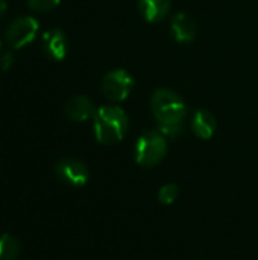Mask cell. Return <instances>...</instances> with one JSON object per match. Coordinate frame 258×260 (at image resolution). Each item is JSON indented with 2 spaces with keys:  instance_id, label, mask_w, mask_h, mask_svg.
Instances as JSON below:
<instances>
[{
  "instance_id": "cell-13",
  "label": "cell",
  "mask_w": 258,
  "mask_h": 260,
  "mask_svg": "<svg viewBox=\"0 0 258 260\" xmlns=\"http://www.w3.org/2000/svg\"><path fill=\"white\" fill-rule=\"evenodd\" d=\"M179 197V187L173 183L164 184L160 190H158V201L164 206H172L176 198Z\"/></svg>"
},
{
  "instance_id": "cell-6",
  "label": "cell",
  "mask_w": 258,
  "mask_h": 260,
  "mask_svg": "<svg viewBox=\"0 0 258 260\" xmlns=\"http://www.w3.org/2000/svg\"><path fill=\"white\" fill-rule=\"evenodd\" d=\"M55 172L58 178L71 186V187H82L88 183L90 171L87 165L78 158H62L56 163Z\"/></svg>"
},
{
  "instance_id": "cell-10",
  "label": "cell",
  "mask_w": 258,
  "mask_h": 260,
  "mask_svg": "<svg viewBox=\"0 0 258 260\" xmlns=\"http://www.w3.org/2000/svg\"><path fill=\"white\" fill-rule=\"evenodd\" d=\"M192 128H193V133L199 139L208 140V139H211L214 136V133L217 129V122H216V117L210 111H207V110H198L193 114Z\"/></svg>"
},
{
  "instance_id": "cell-3",
  "label": "cell",
  "mask_w": 258,
  "mask_h": 260,
  "mask_svg": "<svg viewBox=\"0 0 258 260\" xmlns=\"http://www.w3.org/2000/svg\"><path fill=\"white\" fill-rule=\"evenodd\" d=\"M166 154L167 142L160 131H144L135 143V161L143 168L157 166Z\"/></svg>"
},
{
  "instance_id": "cell-2",
  "label": "cell",
  "mask_w": 258,
  "mask_h": 260,
  "mask_svg": "<svg viewBox=\"0 0 258 260\" xmlns=\"http://www.w3.org/2000/svg\"><path fill=\"white\" fill-rule=\"evenodd\" d=\"M94 136L102 145L119 143L129 128L128 114L119 107H102L93 116Z\"/></svg>"
},
{
  "instance_id": "cell-16",
  "label": "cell",
  "mask_w": 258,
  "mask_h": 260,
  "mask_svg": "<svg viewBox=\"0 0 258 260\" xmlns=\"http://www.w3.org/2000/svg\"><path fill=\"white\" fill-rule=\"evenodd\" d=\"M6 0H0V18L5 15V12H6Z\"/></svg>"
},
{
  "instance_id": "cell-14",
  "label": "cell",
  "mask_w": 258,
  "mask_h": 260,
  "mask_svg": "<svg viewBox=\"0 0 258 260\" xmlns=\"http://www.w3.org/2000/svg\"><path fill=\"white\" fill-rule=\"evenodd\" d=\"M61 0H29V8L36 12H49L59 5Z\"/></svg>"
},
{
  "instance_id": "cell-1",
  "label": "cell",
  "mask_w": 258,
  "mask_h": 260,
  "mask_svg": "<svg viewBox=\"0 0 258 260\" xmlns=\"http://www.w3.org/2000/svg\"><path fill=\"white\" fill-rule=\"evenodd\" d=\"M151 108L158 122V131L164 137H178L184 131L187 107L179 94L169 88H160L152 94Z\"/></svg>"
},
{
  "instance_id": "cell-12",
  "label": "cell",
  "mask_w": 258,
  "mask_h": 260,
  "mask_svg": "<svg viewBox=\"0 0 258 260\" xmlns=\"http://www.w3.org/2000/svg\"><path fill=\"white\" fill-rule=\"evenodd\" d=\"M21 244L12 235H2L0 236V260H15L20 256Z\"/></svg>"
},
{
  "instance_id": "cell-9",
  "label": "cell",
  "mask_w": 258,
  "mask_h": 260,
  "mask_svg": "<svg viewBox=\"0 0 258 260\" xmlns=\"http://www.w3.org/2000/svg\"><path fill=\"white\" fill-rule=\"evenodd\" d=\"M172 34L178 43H190L196 37V23L195 20L186 14L178 12L172 18Z\"/></svg>"
},
{
  "instance_id": "cell-11",
  "label": "cell",
  "mask_w": 258,
  "mask_h": 260,
  "mask_svg": "<svg viewBox=\"0 0 258 260\" xmlns=\"http://www.w3.org/2000/svg\"><path fill=\"white\" fill-rule=\"evenodd\" d=\"M170 0H138V9L144 20L157 23L164 20L170 12Z\"/></svg>"
},
{
  "instance_id": "cell-15",
  "label": "cell",
  "mask_w": 258,
  "mask_h": 260,
  "mask_svg": "<svg viewBox=\"0 0 258 260\" xmlns=\"http://www.w3.org/2000/svg\"><path fill=\"white\" fill-rule=\"evenodd\" d=\"M14 64V55L11 52L0 53V70H8Z\"/></svg>"
},
{
  "instance_id": "cell-8",
  "label": "cell",
  "mask_w": 258,
  "mask_h": 260,
  "mask_svg": "<svg viewBox=\"0 0 258 260\" xmlns=\"http://www.w3.org/2000/svg\"><path fill=\"white\" fill-rule=\"evenodd\" d=\"M64 111L67 117L73 122H84L94 116L96 107L87 96H73L65 102Z\"/></svg>"
},
{
  "instance_id": "cell-7",
  "label": "cell",
  "mask_w": 258,
  "mask_h": 260,
  "mask_svg": "<svg viewBox=\"0 0 258 260\" xmlns=\"http://www.w3.org/2000/svg\"><path fill=\"white\" fill-rule=\"evenodd\" d=\"M43 49L46 55L55 61H61L67 55L68 43L65 38V34L61 29H49L41 37Z\"/></svg>"
},
{
  "instance_id": "cell-5",
  "label": "cell",
  "mask_w": 258,
  "mask_h": 260,
  "mask_svg": "<svg viewBox=\"0 0 258 260\" xmlns=\"http://www.w3.org/2000/svg\"><path fill=\"white\" fill-rule=\"evenodd\" d=\"M134 87V78L126 70H113L102 79V93L106 99L120 102L125 101Z\"/></svg>"
},
{
  "instance_id": "cell-4",
  "label": "cell",
  "mask_w": 258,
  "mask_h": 260,
  "mask_svg": "<svg viewBox=\"0 0 258 260\" xmlns=\"http://www.w3.org/2000/svg\"><path fill=\"white\" fill-rule=\"evenodd\" d=\"M38 21L33 17H20L15 18L6 29L5 38L9 47L21 49L33 41L38 34Z\"/></svg>"
},
{
  "instance_id": "cell-17",
  "label": "cell",
  "mask_w": 258,
  "mask_h": 260,
  "mask_svg": "<svg viewBox=\"0 0 258 260\" xmlns=\"http://www.w3.org/2000/svg\"><path fill=\"white\" fill-rule=\"evenodd\" d=\"M0 47H2V43H0Z\"/></svg>"
}]
</instances>
